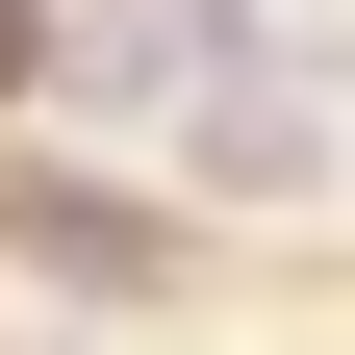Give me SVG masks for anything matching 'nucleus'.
Masks as SVG:
<instances>
[{"mask_svg": "<svg viewBox=\"0 0 355 355\" xmlns=\"http://www.w3.org/2000/svg\"><path fill=\"white\" fill-rule=\"evenodd\" d=\"M0 229H26V279H76V304H127V279H153V203H102V178H0Z\"/></svg>", "mask_w": 355, "mask_h": 355, "instance_id": "1", "label": "nucleus"}, {"mask_svg": "<svg viewBox=\"0 0 355 355\" xmlns=\"http://www.w3.org/2000/svg\"><path fill=\"white\" fill-rule=\"evenodd\" d=\"M203 178H330V127H304L279 76H229V102H203Z\"/></svg>", "mask_w": 355, "mask_h": 355, "instance_id": "2", "label": "nucleus"}, {"mask_svg": "<svg viewBox=\"0 0 355 355\" xmlns=\"http://www.w3.org/2000/svg\"><path fill=\"white\" fill-rule=\"evenodd\" d=\"M0 76H51V26H26V0H0Z\"/></svg>", "mask_w": 355, "mask_h": 355, "instance_id": "3", "label": "nucleus"}]
</instances>
